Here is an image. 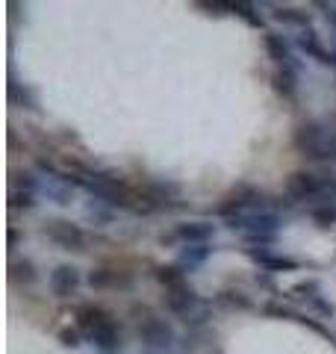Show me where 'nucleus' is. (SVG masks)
Segmentation results:
<instances>
[{"label": "nucleus", "mask_w": 336, "mask_h": 354, "mask_svg": "<svg viewBox=\"0 0 336 354\" xmlns=\"http://www.w3.org/2000/svg\"><path fill=\"white\" fill-rule=\"evenodd\" d=\"M59 339H62V346L77 348V346H80V328H65V330H59Z\"/></svg>", "instance_id": "c85d7f7f"}, {"label": "nucleus", "mask_w": 336, "mask_h": 354, "mask_svg": "<svg viewBox=\"0 0 336 354\" xmlns=\"http://www.w3.org/2000/svg\"><path fill=\"white\" fill-rule=\"evenodd\" d=\"M272 18L280 21V24H295V27H301V30L310 27V15L301 12V9H292V6H277L274 12H272Z\"/></svg>", "instance_id": "f3484780"}, {"label": "nucleus", "mask_w": 336, "mask_h": 354, "mask_svg": "<svg viewBox=\"0 0 336 354\" xmlns=\"http://www.w3.org/2000/svg\"><path fill=\"white\" fill-rule=\"evenodd\" d=\"M88 342H92V346H97L100 351H115V348L121 346V334H118V325H115V322H112V319H109L106 325H100V328L95 330V334L88 337Z\"/></svg>", "instance_id": "ddd939ff"}, {"label": "nucleus", "mask_w": 336, "mask_h": 354, "mask_svg": "<svg viewBox=\"0 0 336 354\" xmlns=\"http://www.w3.org/2000/svg\"><path fill=\"white\" fill-rule=\"evenodd\" d=\"M227 227L230 230H242L245 236H251V234H277L280 216L277 213H242V216L227 218Z\"/></svg>", "instance_id": "20e7f679"}, {"label": "nucleus", "mask_w": 336, "mask_h": 354, "mask_svg": "<svg viewBox=\"0 0 336 354\" xmlns=\"http://www.w3.org/2000/svg\"><path fill=\"white\" fill-rule=\"evenodd\" d=\"M9 207H12V209H32V207H36V195L12 189V195H9Z\"/></svg>", "instance_id": "393cba45"}, {"label": "nucleus", "mask_w": 336, "mask_h": 354, "mask_svg": "<svg viewBox=\"0 0 336 354\" xmlns=\"http://www.w3.org/2000/svg\"><path fill=\"white\" fill-rule=\"evenodd\" d=\"M256 201H263L260 192L251 189V186H239V189H233L227 198H224V204H218L216 213L224 216V218H233V216L248 213V207H254Z\"/></svg>", "instance_id": "423d86ee"}, {"label": "nucleus", "mask_w": 336, "mask_h": 354, "mask_svg": "<svg viewBox=\"0 0 336 354\" xmlns=\"http://www.w3.org/2000/svg\"><path fill=\"white\" fill-rule=\"evenodd\" d=\"M310 304H312V307H316V310H319V313H321L324 319H333V313H336V310H333V304H330V301H324V298H321V295H316V298H310Z\"/></svg>", "instance_id": "c756f323"}, {"label": "nucleus", "mask_w": 336, "mask_h": 354, "mask_svg": "<svg viewBox=\"0 0 336 354\" xmlns=\"http://www.w3.org/2000/svg\"><path fill=\"white\" fill-rule=\"evenodd\" d=\"M324 9V18H328V24L336 30V6H328V3H319Z\"/></svg>", "instance_id": "473e14b6"}, {"label": "nucleus", "mask_w": 336, "mask_h": 354, "mask_svg": "<svg viewBox=\"0 0 336 354\" xmlns=\"http://www.w3.org/2000/svg\"><path fill=\"white\" fill-rule=\"evenodd\" d=\"M44 236H48L53 245H59L62 251H83V245H86V234L80 230V225L65 221V218L44 221Z\"/></svg>", "instance_id": "f257e3e1"}, {"label": "nucleus", "mask_w": 336, "mask_h": 354, "mask_svg": "<svg viewBox=\"0 0 336 354\" xmlns=\"http://www.w3.org/2000/svg\"><path fill=\"white\" fill-rule=\"evenodd\" d=\"M165 307L171 310V313L183 316L189 325H195V310H204L207 304L200 301V295L192 290V286H174V290H165Z\"/></svg>", "instance_id": "7ed1b4c3"}, {"label": "nucleus", "mask_w": 336, "mask_h": 354, "mask_svg": "<svg viewBox=\"0 0 336 354\" xmlns=\"http://www.w3.org/2000/svg\"><path fill=\"white\" fill-rule=\"evenodd\" d=\"M174 236L189 242V245H207L216 236V225L212 221H183V225L174 227Z\"/></svg>", "instance_id": "6e6552de"}, {"label": "nucleus", "mask_w": 336, "mask_h": 354, "mask_svg": "<svg viewBox=\"0 0 336 354\" xmlns=\"http://www.w3.org/2000/svg\"><path fill=\"white\" fill-rule=\"evenodd\" d=\"M200 9H209V15H227V12H233V3H221V0H204V3H198Z\"/></svg>", "instance_id": "cd10ccee"}, {"label": "nucleus", "mask_w": 336, "mask_h": 354, "mask_svg": "<svg viewBox=\"0 0 336 354\" xmlns=\"http://www.w3.org/2000/svg\"><path fill=\"white\" fill-rule=\"evenodd\" d=\"M328 142V130H324L319 121H304L298 130H295V145L301 148V151H312V148H319V145H324Z\"/></svg>", "instance_id": "9b49d317"}, {"label": "nucleus", "mask_w": 336, "mask_h": 354, "mask_svg": "<svg viewBox=\"0 0 336 354\" xmlns=\"http://www.w3.org/2000/svg\"><path fill=\"white\" fill-rule=\"evenodd\" d=\"M330 65H333V68H336V50H330Z\"/></svg>", "instance_id": "f704fd0d"}, {"label": "nucleus", "mask_w": 336, "mask_h": 354, "mask_svg": "<svg viewBox=\"0 0 336 354\" xmlns=\"http://www.w3.org/2000/svg\"><path fill=\"white\" fill-rule=\"evenodd\" d=\"M298 48L307 53V57H312V59H319V62H324V65H330V53L321 48V41H319V32L312 30V27H307V30H301V36H298Z\"/></svg>", "instance_id": "f8f14e48"}, {"label": "nucleus", "mask_w": 336, "mask_h": 354, "mask_svg": "<svg viewBox=\"0 0 336 354\" xmlns=\"http://www.w3.org/2000/svg\"><path fill=\"white\" fill-rule=\"evenodd\" d=\"M139 337L142 342L151 348V354H160V351H168L177 342V330L165 322V319H144V322L139 325Z\"/></svg>", "instance_id": "f03ea898"}, {"label": "nucleus", "mask_w": 336, "mask_h": 354, "mask_svg": "<svg viewBox=\"0 0 336 354\" xmlns=\"http://www.w3.org/2000/svg\"><path fill=\"white\" fill-rule=\"evenodd\" d=\"M263 44H265L268 57H272L280 68H295L298 71V62L292 59V50H289V44L283 41V36H277L274 30H265L263 32Z\"/></svg>", "instance_id": "1a4fd4ad"}, {"label": "nucleus", "mask_w": 336, "mask_h": 354, "mask_svg": "<svg viewBox=\"0 0 336 354\" xmlns=\"http://www.w3.org/2000/svg\"><path fill=\"white\" fill-rule=\"evenodd\" d=\"M251 242V245H272L274 242V234H251V236H245Z\"/></svg>", "instance_id": "2f4dec72"}, {"label": "nucleus", "mask_w": 336, "mask_h": 354, "mask_svg": "<svg viewBox=\"0 0 336 354\" xmlns=\"http://www.w3.org/2000/svg\"><path fill=\"white\" fill-rule=\"evenodd\" d=\"M9 272H12V281H24V283H36L39 274H36V266L30 260H15L9 266Z\"/></svg>", "instance_id": "412c9836"}, {"label": "nucleus", "mask_w": 336, "mask_h": 354, "mask_svg": "<svg viewBox=\"0 0 336 354\" xmlns=\"http://www.w3.org/2000/svg\"><path fill=\"white\" fill-rule=\"evenodd\" d=\"M333 189H336V180H333Z\"/></svg>", "instance_id": "e433bc0d"}, {"label": "nucleus", "mask_w": 336, "mask_h": 354, "mask_svg": "<svg viewBox=\"0 0 336 354\" xmlns=\"http://www.w3.org/2000/svg\"><path fill=\"white\" fill-rule=\"evenodd\" d=\"M50 292L56 298H68L77 292V286H80V272L74 269V266H56L50 272Z\"/></svg>", "instance_id": "0eeeda50"}, {"label": "nucleus", "mask_w": 336, "mask_h": 354, "mask_svg": "<svg viewBox=\"0 0 336 354\" xmlns=\"http://www.w3.org/2000/svg\"><path fill=\"white\" fill-rule=\"evenodd\" d=\"M74 319H77V328H80V334H86V337H92L95 330L100 328V325H106L109 322V313L106 310H100V307H95V304H83V307H77V313H74Z\"/></svg>", "instance_id": "9d476101"}, {"label": "nucleus", "mask_w": 336, "mask_h": 354, "mask_svg": "<svg viewBox=\"0 0 336 354\" xmlns=\"http://www.w3.org/2000/svg\"><path fill=\"white\" fill-rule=\"evenodd\" d=\"M209 245H186L183 251H180V257H177V266L180 269H195V266H200L207 257H209Z\"/></svg>", "instance_id": "dca6fc26"}, {"label": "nucleus", "mask_w": 336, "mask_h": 354, "mask_svg": "<svg viewBox=\"0 0 336 354\" xmlns=\"http://www.w3.org/2000/svg\"><path fill=\"white\" fill-rule=\"evenodd\" d=\"M21 239V234H18V230L12 227V230H9V245H15V242Z\"/></svg>", "instance_id": "72a5a7b5"}, {"label": "nucleus", "mask_w": 336, "mask_h": 354, "mask_svg": "<svg viewBox=\"0 0 336 354\" xmlns=\"http://www.w3.org/2000/svg\"><path fill=\"white\" fill-rule=\"evenodd\" d=\"M18 177V186H21V192H32L36 195V189H39V180H36V174H30V171H21V174H15Z\"/></svg>", "instance_id": "bb28decb"}, {"label": "nucleus", "mask_w": 336, "mask_h": 354, "mask_svg": "<svg viewBox=\"0 0 336 354\" xmlns=\"http://www.w3.org/2000/svg\"><path fill=\"white\" fill-rule=\"evenodd\" d=\"M9 101L12 104H21L24 109H39V104H36V95L30 92L27 86H21V83H9Z\"/></svg>", "instance_id": "6ab92c4d"}, {"label": "nucleus", "mask_w": 336, "mask_h": 354, "mask_svg": "<svg viewBox=\"0 0 336 354\" xmlns=\"http://www.w3.org/2000/svg\"><path fill=\"white\" fill-rule=\"evenodd\" d=\"M272 83H274V92L277 95L295 97V92H298V71L295 68H277L274 77H272Z\"/></svg>", "instance_id": "2eb2a0df"}, {"label": "nucleus", "mask_w": 336, "mask_h": 354, "mask_svg": "<svg viewBox=\"0 0 336 354\" xmlns=\"http://www.w3.org/2000/svg\"><path fill=\"white\" fill-rule=\"evenodd\" d=\"M310 218L316 221L319 227H333L336 225V204H319V207H312L310 209Z\"/></svg>", "instance_id": "aec40b11"}, {"label": "nucleus", "mask_w": 336, "mask_h": 354, "mask_svg": "<svg viewBox=\"0 0 336 354\" xmlns=\"http://www.w3.org/2000/svg\"><path fill=\"white\" fill-rule=\"evenodd\" d=\"M216 304H221V307H239V310H251L254 307V301L245 292H218Z\"/></svg>", "instance_id": "4be33fe9"}, {"label": "nucleus", "mask_w": 336, "mask_h": 354, "mask_svg": "<svg viewBox=\"0 0 336 354\" xmlns=\"http://www.w3.org/2000/svg\"><path fill=\"white\" fill-rule=\"evenodd\" d=\"M115 283V274H112L109 269H95L92 274H88V286L92 290H106V286Z\"/></svg>", "instance_id": "b1692460"}, {"label": "nucleus", "mask_w": 336, "mask_h": 354, "mask_svg": "<svg viewBox=\"0 0 336 354\" xmlns=\"http://www.w3.org/2000/svg\"><path fill=\"white\" fill-rule=\"evenodd\" d=\"M183 269H180V266H160V269H156V281H160L162 286H165V290H174V286H180L183 283Z\"/></svg>", "instance_id": "a211bd4d"}, {"label": "nucleus", "mask_w": 336, "mask_h": 354, "mask_svg": "<svg viewBox=\"0 0 336 354\" xmlns=\"http://www.w3.org/2000/svg\"><path fill=\"white\" fill-rule=\"evenodd\" d=\"M251 257L260 263L263 269H268V272H295V269H298L295 260L277 257V254H272V251H251Z\"/></svg>", "instance_id": "4468645a"}, {"label": "nucleus", "mask_w": 336, "mask_h": 354, "mask_svg": "<svg viewBox=\"0 0 336 354\" xmlns=\"http://www.w3.org/2000/svg\"><path fill=\"white\" fill-rule=\"evenodd\" d=\"M321 189H324L321 177L312 171H292L286 177V195L292 201H312V198L321 195Z\"/></svg>", "instance_id": "39448f33"}, {"label": "nucleus", "mask_w": 336, "mask_h": 354, "mask_svg": "<svg viewBox=\"0 0 336 354\" xmlns=\"http://www.w3.org/2000/svg\"><path fill=\"white\" fill-rule=\"evenodd\" d=\"M330 339H333V346H336V337H330Z\"/></svg>", "instance_id": "c9c22d12"}, {"label": "nucleus", "mask_w": 336, "mask_h": 354, "mask_svg": "<svg viewBox=\"0 0 336 354\" xmlns=\"http://www.w3.org/2000/svg\"><path fill=\"white\" fill-rule=\"evenodd\" d=\"M233 15L245 18L251 27H263V18L256 15V6H254V3H245V0H236V3H233Z\"/></svg>", "instance_id": "5701e85b"}, {"label": "nucleus", "mask_w": 336, "mask_h": 354, "mask_svg": "<svg viewBox=\"0 0 336 354\" xmlns=\"http://www.w3.org/2000/svg\"><path fill=\"white\" fill-rule=\"evenodd\" d=\"M263 310H265V316H280V319L286 316V319H298V313H295V310H289L286 304H277V301H268Z\"/></svg>", "instance_id": "a878e982"}, {"label": "nucleus", "mask_w": 336, "mask_h": 354, "mask_svg": "<svg viewBox=\"0 0 336 354\" xmlns=\"http://www.w3.org/2000/svg\"><path fill=\"white\" fill-rule=\"evenodd\" d=\"M295 292H304V298H316V295H319V283H316V281L295 283Z\"/></svg>", "instance_id": "7c9ffc66"}]
</instances>
